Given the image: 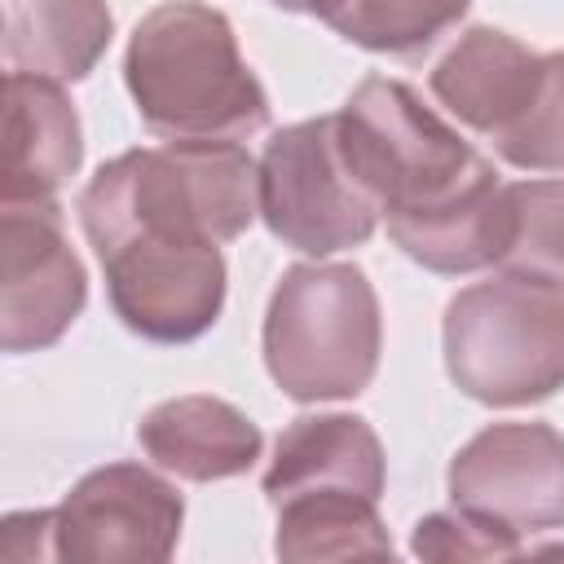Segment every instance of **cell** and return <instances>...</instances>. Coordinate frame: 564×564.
<instances>
[{
    "mask_svg": "<svg viewBox=\"0 0 564 564\" xmlns=\"http://www.w3.org/2000/svg\"><path fill=\"white\" fill-rule=\"evenodd\" d=\"M75 212L97 260L225 247L260 216V163L242 141L137 145L93 172Z\"/></svg>",
    "mask_w": 564,
    "mask_h": 564,
    "instance_id": "1",
    "label": "cell"
},
{
    "mask_svg": "<svg viewBox=\"0 0 564 564\" xmlns=\"http://www.w3.org/2000/svg\"><path fill=\"white\" fill-rule=\"evenodd\" d=\"M123 84L163 141H247L269 123V93L234 22L203 0H163L128 35Z\"/></svg>",
    "mask_w": 564,
    "mask_h": 564,
    "instance_id": "2",
    "label": "cell"
},
{
    "mask_svg": "<svg viewBox=\"0 0 564 564\" xmlns=\"http://www.w3.org/2000/svg\"><path fill=\"white\" fill-rule=\"evenodd\" d=\"M335 119L344 159L379 203L388 229L436 216L498 181V167L405 79L366 75Z\"/></svg>",
    "mask_w": 564,
    "mask_h": 564,
    "instance_id": "3",
    "label": "cell"
},
{
    "mask_svg": "<svg viewBox=\"0 0 564 564\" xmlns=\"http://www.w3.org/2000/svg\"><path fill=\"white\" fill-rule=\"evenodd\" d=\"M260 352L278 392L300 405L361 397L383 352V313L366 269L344 260L282 269L264 308Z\"/></svg>",
    "mask_w": 564,
    "mask_h": 564,
    "instance_id": "4",
    "label": "cell"
},
{
    "mask_svg": "<svg viewBox=\"0 0 564 564\" xmlns=\"http://www.w3.org/2000/svg\"><path fill=\"white\" fill-rule=\"evenodd\" d=\"M441 352L449 383L494 410L546 401L564 388V286L498 269L445 304Z\"/></svg>",
    "mask_w": 564,
    "mask_h": 564,
    "instance_id": "5",
    "label": "cell"
},
{
    "mask_svg": "<svg viewBox=\"0 0 564 564\" xmlns=\"http://www.w3.org/2000/svg\"><path fill=\"white\" fill-rule=\"evenodd\" d=\"M260 220L282 247L313 260L370 242L383 216L344 159L335 115L300 119L269 137L260 154Z\"/></svg>",
    "mask_w": 564,
    "mask_h": 564,
    "instance_id": "6",
    "label": "cell"
},
{
    "mask_svg": "<svg viewBox=\"0 0 564 564\" xmlns=\"http://www.w3.org/2000/svg\"><path fill=\"white\" fill-rule=\"evenodd\" d=\"M185 524V498L141 463L84 471L53 507V560L66 564H163Z\"/></svg>",
    "mask_w": 564,
    "mask_h": 564,
    "instance_id": "7",
    "label": "cell"
},
{
    "mask_svg": "<svg viewBox=\"0 0 564 564\" xmlns=\"http://www.w3.org/2000/svg\"><path fill=\"white\" fill-rule=\"evenodd\" d=\"M449 502L516 538L564 529V432L551 423H489L463 441L445 471Z\"/></svg>",
    "mask_w": 564,
    "mask_h": 564,
    "instance_id": "8",
    "label": "cell"
},
{
    "mask_svg": "<svg viewBox=\"0 0 564 564\" xmlns=\"http://www.w3.org/2000/svg\"><path fill=\"white\" fill-rule=\"evenodd\" d=\"M88 304V273L57 203H0V348H53Z\"/></svg>",
    "mask_w": 564,
    "mask_h": 564,
    "instance_id": "9",
    "label": "cell"
},
{
    "mask_svg": "<svg viewBox=\"0 0 564 564\" xmlns=\"http://www.w3.org/2000/svg\"><path fill=\"white\" fill-rule=\"evenodd\" d=\"M79 163L84 128L66 84L9 70L0 203H57V189L79 172Z\"/></svg>",
    "mask_w": 564,
    "mask_h": 564,
    "instance_id": "10",
    "label": "cell"
},
{
    "mask_svg": "<svg viewBox=\"0 0 564 564\" xmlns=\"http://www.w3.org/2000/svg\"><path fill=\"white\" fill-rule=\"evenodd\" d=\"M137 445L159 471L189 485H212L251 471L264 449V432L234 401L185 392L145 410L137 423Z\"/></svg>",
    "mask_w": 564,
    "mask_h": 564,
    "instance_id": "11",
    "label": "cell"
},
{
    "mask_svg": "<svg viewBox=\"0 0 564 564\" xmlns=\"http://www.w3.org/2000/svg\"><path fill=\"white\" fill-rule=\"evenodd\" d=\"M383 485H388L383 441L361 414L291 419L278 432L273 458L260 480L269 507H278L291 494H308V489H348V494H366L379 502Z\"/></svg>",
    "mask_w": 564,
    "mask_h": 564,
    "instance_id": "12",
    "label": "cell"
},
{
    "mask_svg": "<svg viewBox=\"0 0 564 564\" xmlns=\"http://www.w3.org/2000/svg\"><path fill=\"white\" fill-rule=\"evenodd\" d=\"M542 53L498 26H467L432 66V97L471 132L498 137L533 97Z\"/></svg>",
    "mask_w": 564,
    "mask_h": 564,
    "instance_id": "13",
    "label": "cell"
},
{
    "mask_svg": "<svg viewBox=\"0 0 564 564\" xmlns=\"http://www.w3.org/2000/svg\"><path fill=\"white\" fill-rule=\"evenodd\" d=\"M0 48L9 70L79 84L97 70L115 40L106 0H0Z\"/></svg>",
    "mask_w": 564,
    "mask_h": 564,
    "instance_id": "14",
    "label": "cell"
},
{
    "mask_svg": "<svg viewBox=\"0 0 564 564\" xmlns=\"http://www.w3.org/2000/svg\"><path fill=\"white\" fill-rule=\"evenodd\" d=\"M273 555L291 564L313 560H357V555H392L388 524L379 520V502L348 489H308L291 494L278 507Z\"/></svg>",
    "mask_w": 564,
    "mask_h": 564,
    "instance_id": "15",
    "label": "cell"
},
{
    "mask_svg": "<svg viewBox=\"0 0 564 564\" xmlns=\"http://www.w3.org/2000/svg\"><path fill=\"white\" fill-rule=\"evenodd\" d=\"M471 0H326L317 13L344 44L388 57H423L463 18Z\"/></svg>",
    "mask_w": 564,
    "mask_h": 564,
    "instance_id": "16",
    "label": "cell"
},
{
    "mask_svg": "<svg viewBox=\"0 0 564 564\" xmlns=\"http://www.w3.org/2000/svg\"><path fill=\"white\" fill-rule=\"evenodd\" d=\"M494 150L502 163L533 176L564 172V48L542 53L538 88L529 106L494 137Z\"/></svg>",
    "mask_w": 564,
    "mask_h": 564,
    "instance_id": "17",
    "label": "cell"
},
{
    "mask_svg": "<svg viewBox=\"0 0 564 564\" xmlns=\"http://www.w3.org/2000/svg\"><path fill=\"white\" fill-rule=\"evenodd\" d=\"M516 238L498 269L533 273L564 286V176L511 181Z\"/></svg>",
    "mask_w": 564,
    "mask_h": 564,
    "instance_id": "18",
    "label": "cell"
},
{
    "mask_svg": "<svg viewBox=\"0 0 564 564\" xmlns=\"http://www.w3.org/2000/svg\"><path fill=\"white\" fill-rule=\"evenodd\" d=\"M410 551L423 560H516L529 546L511 529L489 524L463 507H449V511H432L414 524Z\"/></svg>",
    "mask_w": 564,
    "mask_h": 564,
    "instance_id": "19",
    "label": "cell"
},
{
    "mask_svg": "<svg viewBox=\"0 0 564 564\" xmlns=\"http://www.w3.org/2000/svg\"><path fill=\"white\" fill-rule=\"evenodd\" d=\"M0 555H4L9 564L53 560V507L4 516V529H0Z\"/></svg>",
    "mask_w": 564,
    "mask_h": 564,
    "instance_id": "20",
    "label": "cell"
},
{
    "mask_svg": "<svg viewBox=\"0 0 564 564\" xmlns=\"http://www.w3.org/2000/svg\"><path fill=\"white\" fill-rule=\"evenodd\" d=\"M269 4H278V9H286V13H322L326 9V0H269Z\"/></svg>",
    "mask_w": 564,
    "mask_h": 564,
    "instance_id": "21",
    "label": "cell"
}]
</instances>
